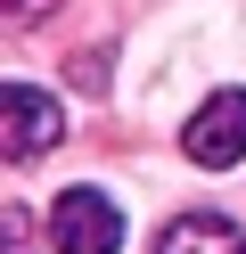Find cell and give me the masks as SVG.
Here are the masks:
<instances>
[{
  "label": "cell",
  "instance_id": "obj_1",
  "mask_svg": "<svg viewBox=\"0 0 246 254\" xmlns=\"http://www.w3.org/2000/svg\"><path fill=\"white\" fill-rule=\"evenodd\" d=\"M49 246H58V254H115V246H123V213H115V197H98V189H66V197L49 205Z\"/></svg>",
  "mask_w": 246,
  "mask_h": 254
},
{
  "label": "cell",
  "instance_id": "obj_2",
  "mask_svg": "<svg viewBox=\"0 0 246 254\" xmlns=\"http://www.w3.org/2000/svg\"><path fill=\"white\" fill-rule=\"evenodd\" d=\"M180 148H189V164H205V172L238 164V156H246V90H213V99L189 115Z\"/></svg>",
  "mask_w": 246,
  "mask_h": 254
},
{
  "label": "cell",
  "instance_id": "obj_3",
  "mask_svg": "<svg viewBox=\"0 0 246 254\" xmlns=\"http://www.w3.org/2000/svg\"><path fill=\"white\" fill-rule=\"evenodd\" d=\"M58 131H66V107L49 99V90H33V82L0 90V148H8V156H41Z\"/></svg>",
  "mask_w": 246,
  "mask_h": 254
},
{
  "label": "cell",
  "instance_id": "obj_4",
  "mask_svg": "<svg viewBox=\"0 0 246 254\" xmlns=\"http://www.w3.org/2000/svg\"><path fill=\"white\" fill-rule=\"evenodd\" d=\"M156 254H246V230L222 213H180L172 230L156 238Z\"/></svg>",
  "mask_w": 246,
  "mask_h": 254
},
{
  "label": "cell",
  "instance_id": "obj_5",
  "mask_svg": "<svg viewBox=\"0 0 246 254\" xmlns=\"http://www.w3.org/2000/svg\"><path fill=\"white\" fill-rule=\"evenodd\" d=\"M0 8H8V25H33V17L49 8V0H0Z\"/></svg>",
  "mask_w": 246,
  "mask_h": 254
}]
</instances>
